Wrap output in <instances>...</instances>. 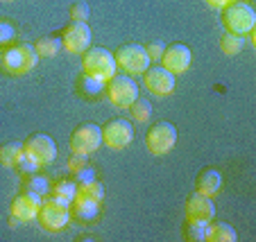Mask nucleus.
I'll use <instances>...</instances> for the list:
<instances>
[{"instance_id": "19", "label": "nucleus", "mask_w": 256, "mask_h": 242, "mask_svg": "<svg viewBox=\"0 0 256 242\" xmlns=\"http://www.w3.org/2000/svg\"><path fill=\"white\" fill-rule=\"evenodd\" d=\"M20 159H23V143L12 141L0 147V165H5V168H18Z\"/></svg>"}, {"instance_id": "30", "label": "nucleus", "mask_w": 256, "mask_h": 242, "mask_svg": "<svg viewBox=\"0 0 256 242\" xmlns=\"http://www.w3.org/2000/svg\"><path fill=\"white\" fill-rule=\"evenodd\" d=\"M166 45L161 41H150V43L145 45V52L150 57V61H161V54H164Z\"/></svg>"}, {"instance_id": "33", "label": "nucleus", "mask_w": 256, "mask_h": 242, "mask_svg": "<svg viewBox=\"0 0 256 242\" xmlns=\"http://www.w3.org/2000/svg\"><path fill=\"white\" fill-rule=\"evenodd\" d=\"M18 168H20V172H25V175H34V172H39V165L34 163L32 159H28L25 154H23V159H20Z\"/></svg>"}, {"instance_id": "28", "label": "nucleus", "mask_w": 256, "mask_h": 242, "mask_svg": "<svg viewBox=\"0 0 256 242\" xmlns=\"http://www.w3.org/2000/svg\"><path fill=\"white\" fill-rule=\"evenodd\" d=\"M14 36H16V27L10 23V20L0 18V48L10 45L12 41H14Z\"/></svg>"}, {"instance_id": "29", "label": "nucleus", "mask_w": 256, "mask_h": 242, "mask_svg": "<svg viewBox=\"0 0 256 242\" xmlns=\"http://www.w3.org/2000/svg\"><path fill=\"white\" fill-rule=\"evenodd\" d=\"M88 5L86 2H72L70 5V18L75 20V23H86L88 20Z\"/></svg>"}, {"instance_id": "8", "label": "nucleus", "mask_w": 256, "mask_h": 242, "mask_svg": "<svg viewBox=\"0 0 256 242\" xmlns=\"http://www.w3.org/2000/svg\"><path fill=\"white\" fill-rule=\"evenodd\" d=\"M23 154L39 165H50L57 159V145L48 134H32L23 143Z\"/></svg>"}, {"instance_id": "13", "label": "nucleus", "mask_w": 256, "mask_h": 242, "mask_svg": "<svg viewBox=\"0 0 256 242\" xmlns=\"http://www.w3.org/2000/svg\"><path fill=\"white\" fill-rule=\"evenodd\" d=\"M62 45L64 50L72 54H82L91 45V27L86 23H75L72 20L66 29L62 32Z\"/></svg>"}, {"instance_id": "11", "label": "nucleus", "mask_w": 256, "mask_h": 242, "mask_svg": "<svg viewBox=\"0 0 256 242\" xmlns=\"http://www.w3.org/2000/svg\"><path fill=\"white\" fill-rule=\"evenodd\" d=\"M41 195L32 193V190H23L20 195H16L12 199V206H10V213L14 220L18 222H32V220L39 218V209H41Z\"/></svg>"}, {"instance_id": "24", "label": "nucleus", "mask_w": 256, "mask_h": 242, "mask_svg": "<svg viewBox=\"0 0 256 242\" xmlns=\"http://www.w3.org/2000/svg\"><path fill=\"white\" fill-rule=\"evenodd\" d=\"M50 190H52L54 199H62V202H66V204H72V199L78 195V184H75V179H64Z\"/></svg>"}, {"instance_id": "15", "label": "nucleus", "mask_w": 256, "mask_h": 242, "mask_svg": "<svg viewBox=\"0 0 256 242\" xmlns=\"http://www.w3.org/2000/svg\"><path fill=\"white\" fill-rule=\"evenodd\" d=\"M216 218V204L211 197L206 195H190L188 202H186V220H204V222H211Z\"/></svg>"}, {"instance_id": "2", "label": "nucleus", "mask_w": 256, "mask_h": 242, "mask_svg": "<svg viewBox=\"0 0 256 242\" xmlns=\"http://www.w3.org/2000/svg\"><path fill=\"white\" fill-rule=\"evenodd\" d=\"M222 20H224L227 32L247 36V34L254 32L256 11L250 2H245V0H232V2L222 9Z\"/></svg>"}, {"instance_id": "9", "label": "nucleus", "mask_w": 256, "mask_h": 242, "mask_svg": "<svg viewBox=\"0 0 256 242\" xmlns=\"http://www.w3.org/2000/svg\"><path fill=\"white\" fill-rule=\"evenodd\" d=\"M174 143H177V129H174L172 122H159L145 136L148 152L154 156H166L168 152H172Z\"/></svg>"}, {"instance_id": "1", "label": "nucleus", "mask_w": 256, "mask_h": 242, "mask_svg": "<svg viewBox=\"0 0 256 242\" xmlns=\"http://www.w3.org/2000/svg\"><path fill=\"white\" fill-rule=\"evenodd\" d=\"M39 61V54L30 43H10L0 50V68L7 75H25Z\"/></svg>"}, {"instance_id": "21", "label": "nucleus", "mask_w": 256, "mask_h": 242, "mask_svg": "<svg viewBox=\"0 0 256 242\" xmlns=\"http://www.w3.org/2000/svg\"><path fill=\"white\" fill-rule=\"evenodd\" d=\"M62 39H57V36H44V39L36 41V45H34V50H36V54L44 59H52L57 57L59 52H62Z\"/></svg>"}, {"instance_id": "26", "label": "nucleus", "mask_w": 256, "mask_h": 242, "mask_svg": "<svg viewBox=\"0 0 256 242\" xmlns=\"http://www.w3.org/2000/svg\"><path fill=\"white\" fill-rule=\"evenodd\" d=\"M25 190H32V193H36V195H48L50 193V179L48 177H44V175H30V179L25 181Z\"/></svg>"}, {"instance_id": "14", "label": "nucleus", "mask_w": 256, "mask_h": 242, "mask_svg": "<svg viewBox=\"0 0 256 242\" xmlns=\"http://www.w3.org/2000/svg\"><path fill=\"white\" fill-rule=\"evenodd\" d=\"M143 82H145V88L156 97L172 95V91H174V75L170 70H166L164 66L148 68L143 73Z\"/></svg>"}, {"instance_id": "32", "label": "nucleus", "mask_w": 256, "mask_h": 242, "mask_svg": "<svg viewBox=\"0 0 256 242\" xmlns=\"http://www.w3.org/2000/svg\"><path fill=\"white\" fill-rule=\"evenodd\" d=\"M84 165H88V156L72 154L70 159H68V170H70V172H78V170H82Z\"/></svg>"}, {"instance_id": "23", "label": "nucleus", "mask_w": 256, "mask_h": 242, "mask_svg": "<svg viewBox=\"0 0 256 242\" xmlns=\"http://www.w3.org/2000/svg\"><path fill=\"white\" fill-rule=\"evenodd\" d=\"M75 197H86V199H93V202L100 204L104 199V188L98 179H91V181H84V184H78V195Z\"/></svg>"}, {"instance_id": "4", "label": "nucleus", "mask_w": 256, "mask_h": 242, "mask_svg": "<svg viewBox=\"0 0 256 242\" xmlns=\"http://www.w3.org/2000/svg\"><path fill=\"white\" fill-rule=\"evenodd\" d=\"M106 100L112 102L118 109H130L134 104V100L138 97V86L130 75H114L112 79H106L104 84Z\"/></svg>"}, {"instance_id": "34", "label": "nucleus", "mask_w": 256, "mask_h": 242, "mask_svg": "<svg viewBox=\"0 0 256 242\" xmlns=\"http://www.w3.org/2000/svg\"><path fill=\"white\" fill-rule=\"evenodd\" d=\"M229 2H232V0H206V5L213 7V9H224Z\"/></svg>"}, {"instance_id": "10", "label": "nucleus", "mask_w": 256, "mask_h": 242, "mask_svg": "<svg viewBox=\"0 0 256 242\" xmlns=\"http://www.w3.org/2000/svg\"><path fill=\"white\" fill-rule=\"evenodd\" d=\"M132 141H134V127L130 125V120L116 118L102 127V143L112 150H125Z\"/></svg>"}, {"instance_id": "22", "label": "nucleus", "mask_w": 256, "mask_h": 242, "mask_svg": "<svg viewBox=\"0 0 256 242\" xmlns=\"http://www.w3.org/2000/svg\"><path fill=\"white\" fill-rule=\"evenodd\" d=\"M206 233H208V222H204V220H186V224H184L186 240L202 242V240H206Z\"/></svg>"}, {"instance_id": "35", "label": "nucleus", "mask_w": 256, "mask_h": 242, "mask_svg": "<svg viewBox=\"0 0 256 242\" xmlns=\"http://www.w3.org/2000/svg\"><path fill=\"white\" fill-rule=\"evenodd\" d=\"M5 2H14V0H5Z\"/></svg>"}, {"instance_id": "25", "label": "nucleus", "mask_w": 256, "mask_h": 242, "mask_svg": "<svg viewBox=\"0 0 256 242\" xmlns=\"http://www.w3.org/2000/svg\"><path fill=\"white\" fill-rule=\"evenodd\" d=\"M242 48H245V36H240V34L227 32L222 39H220V50H222L224 54H229V57L238 54Z\"/></svg>"}, {"instance_id": "20", "label": "nucleus", "mask_w": 256, "mask_h": 242, "mask_svg": "<svg viewBox=\"0 0 256 242\" xmlns=\"http://www.w3.org/2000/svg\"><path fill=\"white\" fill-rule=\"evenodd\" d=\"M104 84L106 82H102V79H98V77H91V75H86V73H82L78 79V88L84 97H98L104 91Z\"/></svg>"}, {"instance_id": "7", "label": "nucleus", "mask_w": 256, "mask_h": 242, "mask_svg": "<svg viewBox=\"0 0 256 242\" xmlns=\"http://www.w3.org/2000/svg\"><path fill=\"white\" fill-rule=\"evenodd\" d=\"M114 57H116V63L130 75V77H134V75H143L152 63L150 57H148V52H145V48L138 45V43L122 45V48L116 50Z\"/></svg>"}, {"instance_id": "12", "label": "nucleus", "mask_w": 256, "mask_h": 242, "mask_svg": "<svg viewBox=\"0 0 256 242\" xmlns=\"http://www.w3.org/2000/svg\"><path fill=\"white\" fill-rule=\"evenodd\" d=\"M190 61H193V52H190V48L184 43L168 45V48L164 50V54H161V66H164L166 70H170L174 77H177V75H184L190 68Z\"/></svg>"}, {"instance_id": "16", "label": "nucleus", "mask_w": 256, "mask_h": 242, "mask_svg": "<svg viewBox=\"0 0 256 242\" xmlns=\"http://www.w3.org/2000/svg\"><path fill=\"white\" fill-rule=\"evenodd\" d=\"M195 186H198L200 195H206V197L213 199L216 195H220V190H222V175H220L218 170H213V168L202 170V172L198 175Z\"/></svg>"}, {"instance_id": "27", "label": "nucleus", "mask_w": 256, "mask_h": 242, "mask_svg": "<svg viewBox=\"0 0 256 242\" xmlns=\"http://www.w3.org/2000/svg\"><path fill=\"white\" fill-rule=\"evenodd\" d=\"M130 109H132V116H134L136 122H148L152 118V104L148 100H143V97H136Z\"/></svg>"}, {"instance_id": "6", "label": "nucleus", "mask_w": 256, "mask_h": 242, "mask_svg": "<svg viewBox=\"0 0 256 242\" xmlns=\"http://www.w3.org/2000/svg\"><path fill=\"white\" fill-rule=\"evenodd\" d=\"M39 224L46 229V231H62L66 229V224L70 222V204L62 202V199H46L41 202L39 209Z\"/></svg>"}, {"instance_id": "3", "label": "nucleus", "mask_w": 256, "mask_h": 242, "mask_svg": "<svg viewBox=\"0 0 256 242\" xmlns=\"http://www.w3.org/2000/svg\"><path fill=\"white\" fill-rule=\"evenodd\" d=\"M82 73L91 75V77H98L102 82L112 79L114 75L118 73V63L116 57L106 48H88L86 52H82Z\"/></svg>"}, {"instance_id": "18", "label": "nucleus", "mask_w": 256, "mask_h": 242, "mask_svg": "<svg viewBox=\"0 0 256 242\" xmlns=\"http://www.w3.org/2000/svg\"><path fill=\"white\" fill-rule=\"evenodd\" d=\"M206 240L208 242H236L238 240V233L232 224L227 222H208V233H206Z\"/></svg>"}, {"instance_id": "17", "label": "nucleus", "mask_w": 256, "mask_h": 242, "mask_svg": "<svg viewBox=\"0 0 256 242\" xmlns=\"http://www.w3.org/2000/svg\"><path fill=\"white\" fill-rule=\"evenodd\" d=\"M70 206H72L75 218H80L82 222H93V220L100 215V204L93 202V199H86V197H75Z\"/></svg>"}, {"instance_id": "5", "label": "nucleus", "mask_w": 256, "mask_h": 242, "mask_svg": "<svg viewBox=\"0 0 256 242\" xmlns=\"http://www.w3.org/2000/svg\"><path fill=\"white\" fill-rule=\"evenodd\" d=\"M100 145H102V127L96 125V122L80 125L68 138V147H70L72 154L91 156L93 152L100 150Z\"/></svg>"}, {"instance_id": "31", "label": "nucleus", "mask_w": 256, "mask_h": 242, "mask_svg": "<svg viewBox=\"0 0 256 242\" xmlns=\"http://www.w3.org/2000/svg\"><path fill=\"white\" fill-rule=\"evenodd\" d=\"M75 175V184H84V181H91L96 179V168H93L91 163L84 165L82 170H78V172H72Z\"/></svg>"}]
</instances>
